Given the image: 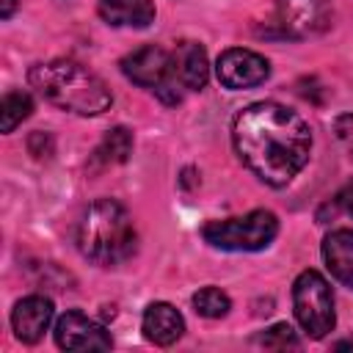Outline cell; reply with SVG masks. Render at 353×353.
Returning a JSON list of instances; mask_svg holds the SVG:
<instances>
[{
	"mask_svg": "<svg viewBox=\"0 0 353 353\" xmlns=\"http://www.w3.org/2000/svg\"><path fill=\"white\" fill-rule=\"evenodd\" d=\"M135 245L138 234L132 218L119 201L99 199L83 212L77 223V248L85 259L113 268L130 259L135 254Z\"/></svg>",
	"mask_w": 353,
	"mask_h": 353,
	"instance_id": "obj_3",
	"label": "cell"
},
{
	"mask_svg": "<svg viewBox=\"0 0 353 353\" xmlns=\"http://www.w3.org/2000/svg\"><path fill=\"white\" fill-rule=\"evenodd\" d=\"M259 342H262L265 347H273V350H284V347H298V345H301L298 336H295V331H292L287 323H279V325L268 328V331L259 336Z\"/></svg>",
	"mask_w": 353,
	"mask_h": 353,
	"instance_id": "obj_18",
	"label": "cell"
},
{
	"mask_svg": "<svg viewBox=\"0 0 353 353\" xmlns=\"http://www.w3.org/2000/svg\"><path fill=\"white\" fill-rule=\"evenodd\" d=\"M281 36L306 39L317 36L331 25V3L328 0H276V17Z\"/></svg>",
	"mask_w": 353,
	"mask_h": 353,
	"instance_id": "obj_7",
	"label": "cell"
},
{
	"mask_svg": "<svg viewBox=\"0 0 353 353\" xmlns=\"http://www.w3.org/2000/svg\"><path fill=\"white\" fill-rule=\"evenodd\" d=\"M99 17L116 28H146L154 22L152 0H99Z\"/></svg>",
	"mask_w": 353,
	"mask_h": 353,
	"instance_id": "obj_14",
	"label": "cell"
},
{
	"mask_svg": "<svg viewBox=\"0 0 353 353\" xmlns=\"http://www.w3.org/2000/svg\"><path fill=\"white\" fill-rule=\"evenodd\" d=\"M121 72L130 77L135 85L152 88L163 102L174 105L179 102V88L174 80V66H171V52H165L157 44H143L132 50L130 55L121 58Z\"/></svg>",
	"mask_w": 353,
	"mask_h": 353,
	"instance_id": "obj_6",
	"label": "cell"
},
{
	"mask_svg": "<svg viewBox=\"0 0 353 353\" xmlns=\"http://www.w3.org/2000/svg\"><path fill=\"white\" fill-rule=\"evenodd\" d=\"M50 323H52V301L44 295H28L11 312L14 336L25 345H36L50 328Z\"/></svg>",
	"mask_w": 353,
	"mask_h": 353,
	"instance_id": "obj_10",
	"label": "cell"
},
{
	"mask_svg": "<svg viewBox=\"0 0 353 353\" xmlns=\"http://www.w3.org/2000/svg\"><path fill=\"white\" fill-rule=\"evenodd\" d=\"M33 110V99L28 91H8L0 102V130L14 132L17 124H22Z\"/></svg>",
	"mask_w": 353,
	"mask_h": 353,
	"instance_id": "obj_16",
	"label": "cell"
},
{
	"mask_svg": "<svg viewBox=\"0 0 353 353\" xmlns=\"http://www.w3.org/2000/svg\"><path fill=\"white\" fill-rule=\"evenodd\" d=\"M215 72H218L221 85H226L232 91H240V88H254V85L265 83L268 74H270V63L254 50L232 47V50L218 55Z\"/></svg>",
	"mask_w": 353,
	"mask_h": 353,
	"instance_id": "obj_8",
	"label": "cell"
},
{
	"mask_svg": "<svg viewBox=\"0 0 353 353\" xmlns=\"http://www.w3.org/2000/svg\"><path fill=\"white\" fill-rule=\"evenodd\" d=\"M132 152V135L124 127H113L102 143L94 149L91 154V168H110V165H121Z\"/></svg>",
	"mask_w": 353,
	"mask_h": 353,
	"instance_id": "obj_15",
	"label": "cell"
},
{
	"mask_svg": "<svg viewBox=\"0 0 353 353\" xmlns=\"http://www.w3.org/2000/svg\"><path fill=\"white\" fill-rule=\"evenodd\" d=\"M28 80L47 102L77 116H97L108 110L113 102V94L105 85V80L94 74L88 66L69 58L36 63L28 72Z\"/></svg>",
	"mask_w": 353,
	"mask_h": 353,
	"instance_id": "obj_2",
	"label": "cell"
},
{
	"mask_svg": "<svg viewBox=\"0 0 353 353\" xmlns=\"http://www.w3.org/2000/svg\"><path fill=\"white\" fill-rule=\"evenodd\" d=\"M339 204L347 210V215H353V179L342 188V193H339Z\"/></svg>",
	"mask_w": 353,
	"mask_h": 353,
	"instance_id": "obj_19",
	"label": "cell"
},
{
	"mask_svg": "<svg viewBox=\"0 0 353 353\" xmlns=\"http://www.w3.org/2000/svg\"><path fill=\"white\" fill-rule=\"evenodd\" d=\"M279 234V218L270 210H251L243 218L210 221L201 237L221 251H262Z\"/></svg>",
	"mask_w": 353,
	"mask_h": 353,
	"instance_id": "obj_4",
	"label": "cell"
},
{
	"mask_svg": "<svg viewBox=\"0 0 353 353\" xmlns=\"http://www.w3.org/2000/svg\"><path fill=\"white\" fill-rule=\"evenodd\" d=\"M323 259L339 284L353 287V229H334L323 240Z\"/></svg>",
	"mask_w": 353,
	"mask_h": 353,
	"instance_id": "obj_13",
	"label": "cell"
},
{
	"mask_svg": "<svg viewBox=\"0 0 353 353\" xmlns=\"http://www.w3.org/2000/svg\"><path fill=\"white\" fill-rule=\"evenodd\" d=\"M14 8H17V0H3V6H0V17L8 19V17L14 14Z\"/></svg>",
	"mask_w": 353,
	"mask_h": 353,
	"instance_id": "obj_20",
	"label": "cell"
},
{
	"mask_svg": "<svg viewBox=\"0 0 353 353\" xmlns=\"http://www.w3.org/2000/svg\"><path fill=\"white\" fill-rule=\"evenodd\" d=\"M141 328H143V336L154 345H174L182 331H185V320L182 314L165 303V301H157V303H149L146 312H143V320H141Z\"/></svg>",
	"mask_w": 353,
	"mask_h": 353,
	"instance_id": "obj_12",
	"label": "cell"
},
{
	"mask_svg": "<svg viewBox=\"0 0 353 353\" xmlns=\"http://www.w3.org/2000/svg\"><path fill=\"white\" fill-rule=\"evenodd\" d=\"M292 306L301 328L312 339H323L328 331H334L336 314H334V292L328 281L317 270H303L292 284Z\"/></svg>",
	"mask_w": 353,
	"mask_h": 353,
	"instance_id": "obj_5",
	"label": "cell"
},
{
	"mask_svg": "<svg viewBox=\"0 0 353 353\" xmlns=\"http://www.w3.org/2000/svg\"><path fill=\"white\" fill-rule=\"evenodd\" d=\"M171 66H174V80L179 88L199 91L207 85L210 63H207V52L199 41H179L176 50L171 52Z\"/></svg>",
	"mask_w": 353,
	"mask_h": 353,
	"instance_id": "obj_11",
	"label": "cell"
},
{
	"mask_svg": "<svg viewBox=\"0 0 353 353\" xmlns=\"http://www.w3.org/2000/svg\"><path fill=\"white\" fill-rule=\"evenodd\" d=\"M55 342L61 350H108L113 345L110 334L83 312L72 309L55 323Z\"/></svg>",
	"mask_w": 353,
	"mask_h": 353,
	"instance_id": "obj_9",
	"label": "cell"
},
{
	"mask_svg": "<svg viewBox=\"0 0 353 353\" xmlns=\"http://www.w3.org/2000/svg\"><path fill=\"white\" fill-rule=\"evenodd\" d=\"M232 141L243 165L265 185L284 188L312 154V127L279 102H254L232 124Z\"/></svg>",
	"mask_w": 353,
	"mask_h": 353,
	"instance_id": "obj_1",
	"label": "cell"
},
{
	"mask_svg": "<svg viewBox=\"0 0 353 353\" xmlns=\"http://www.w3.org/2000/svg\"><path fill=\"white\" fill-rule=\"evenodd\" d=\"M193 309H196L201 317L215 320V317H223V314L232 309V301H229V295H226L223 290H218V287H204V290H199V292L193 295Z\"/></svg>",
	"mask_w": 353,
	"mask_h": 353,
	"instance_id": "obj_17",
	"label": "cell"
}]
</instances>
